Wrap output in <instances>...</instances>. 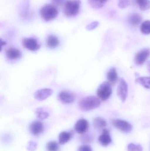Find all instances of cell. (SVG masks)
<instances>
[{
	"mask_svg": "<svg viewBox=\"0 0 150 151\" xmlns=\"http://www.w3.org/2000/svg\"><path fill=\"white\" fill-rule=\"evenodd\" d=\"M100 105L99 98L95 96H89L79 101L78 107L82 111H88L97 108Z\"/></svg>",
	"mask_w": 150,
	"mask_h": 151,
	"instance_id": "cell-1",
	"label": "cell"
},
{
	"mask_svg": "<svg viewBox=\"0 0 150 151\" xmlns=\"http://www.w3.org/2000/svg\"><path fill=\"white\" fill-rule=\"evenodd\" d=\"M80 0H67L63 7L64 15L68 17L77 16L80 10Z\"/></svg>",
	"mask_w": 150,
	"mask_h": 151,
	"instance_id": "cell-2",
	"label": "cell"
},
{
	"mask_svg": "<svg viewBox=\"0 0 150 151\" xmlns=\"http://www.w3.org/2000/svg\"><path fill=\"white\" fill-rule=\"evenodd\" d=\"M40 13L43 19L46 21H49L57 17L59 11L55 5L48 4L44 5L41 9Z\"/></svg>",
	"mask_w": 150,
	"mask_h": 151,
	"instance_id": "cell-3",
	"label": "cell"
},
{
	"mask_svg": "<svg viewBox=\"0 0 150 151\" xmlns=\"http://www.w3.org/2000/svg\"><path fill=\"white\" fill-rule=\"evenodd\" d=\"M112 92L111 83L109 82L105 81L99 86L97 90V95L100 99L105 101L111 97Z\"/></svg>",
	"mask_w": 150,
	"mask_h": 151,
	"instance_id": "cell-4",
	"label": "cell"
},
{
	"mask_svg": "<svg viewBox=\"0 0 150 151\" xmlns=\"http://www.w3.org/2000/svg\"><path fill=\"white\" fill-rule=\"evenodd\" d=\"M114 127L118 130L124 133H129L133 130V126L129 122L121 119L113 121Z\"/></svg>",
	"mask_w": 150,
	"mask_h": 151,
	"instance_id": "cell-5",
	"label": "cell"
},
{
	"mask_svg": "<svg viewBox=\"0 0 150 151\" xmlns=\"http://www.w3.org/2000/svg\"><path fill=\"white\" fill-rule=\"evenodd\" d=\"M150 56V49H143L136 53L135 57V63L138 66L143 65Z\"/></svg>",
	"mask_w": 150,
	"mask_h": 151,
	"instance_id": "cell-6",
	"label": "cell"
},
{
	"mask_svg": "<svg viewBox=\"0 0 150 151\" xmlns=\"http://www.w3.org/2000/svg\"><path fill=\"white\" fill-rule=\"evenodd\" d=\"M128 86L127 82L123 79H121L117 88V95L122 102H125L128 96Z\"/></svg>",
	"mask_w": 150,
	"mask_h": 151,
	"instance_id": "cell-7",
	"label": "cell"
},
{
	"mask_svg": "<svg viewBox=\"0 0 150 151\" xmlns=\"http://www.w3.org/2000/svg\"><path fill=\"white\" fill-rule=\"evenodd\" d=\"M22 44L25 48L32 51H37L40 48V45L34 38H24L22 40Z\"/></svg>",
	"mask_w": 150,
	"mask_h": 151,
	"instance_id": "cell-8",
	"label": "cell"
},
{
	"mask_svg": "<svg viewBox=\"0 0 150 151\" xmlns=\"http://www.w3.org/2000/svg\"><path fill=\"white\" fill-rule=\"evenodd\" d=\"M53 90L51 88H43L37 91L34 94V97L36 100L41 101L45 100L53 94Z\"/></svg>",
	"mask_w": 150,
	"mask_h": 151,
	"instance_id": "cell-9",
	"label": "cell"
},
{
	"mask_svg": "<svg viewBox=\"0 0 150 151\" xmlns=\"http://www.w3.org/2000/svg\"><path fill=\"white\" fill-rule=\"evenodd\" d=\"M30 132L34 136H38L44 130V124L39 121H35L31 123L29 127Z\"/></svg>",
	"mask_w": 150,
	"mask_h": 151,
	"instance_id": "cell-10",
	"label": "cell"
},
{
	"mask_svg": "<svg viewBox=\"0 0 150 151\" xmlns=\"http://www.w3.org/2000/svg\"><path fill=\"white\" fill-rule=\"evenodd\" d=\"M98 141L102 146L106 147L112 143V139L109 130L106 129H103L102 134L99 137Z\"/></svg>",
	"mask_w": 150,
	"mask_h": 151,
	"instance_id": "cell-11",
	"label": "cell"
},
{
	"mask_svg": "<svg viewBox=\"0 0 150 151\" xmlns=\"http://www.w3.org/2000/svg\"><path fill=\"white\" fill-rule=\"evenodd\" d=\"M58 98L61 102L65 104H72L75 101V97L72 93L62 91L59 93Z\"/></svg>",
	"mask_w": 150,
	"mask_h": 151,
	"instance_id": "cell-12",
	"label": "cell"
},
{
	"mask_svg": "<svg viewBox=\"0 0 150 151\" xmlns=\"http://www.w3.org/2000/svg\"><path fill=\"white\" fill-rule=\"evenodd\" d=\"M89 127L88 122L85 119H82L77 122L75 125V128L78 134H84L87 131Z\"/></svg>",
	"mask_w": 150,
	"mask_h": 151,
	"instance_id": "cell-13",
	"label": "cell"
},
{
	"mask_svg": "<svg viewBox=\"0 0 150 151\" xmlns=\"http://www.w3.org/2000/svg\"><path fill=\"white\" fill-rule=\"evenodd\" d=\"M6 56L8 59L11 60L20 59L22 57V53L19 50L15 48H10L6 52Z\"/></svg>",
	"mask_w": 150,
	"mask_h": 151,
	"instance_id": "cell-14",
	"label": "cell"
},
{
	"mask_svg": "<svg viewBox=\"0 0 150 151\" xmlns=\"http://www.w3.org/2000/svg\"><path fill=\"white\" fill-rule=\"evenodd\" d=\"M107 80L110 83L115 84L118 79V73L115 68H112L108 70L107 75Z\"/></svg>",
	"mask_w": 150,
	"mask_h": 151,
	"instance_id": "cell-15",
	"label": "cell"
},
{
	"mask_svg": "<svg viewBox=\"0 0 150 151\" xmlns=\"http://www.w3.org/2000/svg\"><path fill=\"white\" fill-rule=\"evenodd\" d=\"M93 124L94 127L99 130H103L105 129L107 126V122L105 120L100 117L95 118L93 120Z\"/></svg>",
	"mask_w": 150,
	"mask_h": 151,
	"instance_id": "cell-16",
	"label": "cell"
},
{
	"mask_svg": "<svg viewBox=\"0 0 150 151\" xmlns=\"http://www.w3.org/2000/svg\"><path fill=\"white\" fill-rule=\"evenodd\" d=\"M129 22L133 25H138L142 21L141 16L139 13H133L129 16Z\"/></svg>",
	"mask_w": 150,
	"mask_h": 151,
	"instance_id": "cell-17",
	"label": "cell"
},
{
	"mask_svg": "<svg viewBox=\"0 0 150 151\" xmlns=\"http://www.w3.org/2000/svg\"><path fill=\"white\" fill-rule=\"evenodd\" d=\"M72 134L70 132H61L59 135V142L60 145H64L67 143L71 139L72 136Z\"/></svg>",
	"mask_w": 150,
	"mask_h": 151,
	"instance_id": "cell-18",
	"label": "cell"
},
{
	"mask_svg": "<svg viewBox=\"0 0 150 151\" xmlns=\"http://www.w3.org/2000/svg\"><path fill=\"white\" fill-rule=\"evenodd\" d=\"M47 46L51 49L57 47L59 44V40L57 37L53 35H50L48 37L47 40Z\"/></svg>",
	"mask_w": 150,
	"mask_h": 151,
	"instance_id": "cell-19",
	"label": "cell"
},
{
	"mask_svg": "<svg viewBox=\"0 0 150 151\" xmlns=\"http://www.w3.org/2000/svg\"><path fill=\"white\" fill-rule=\"evenodd\" d=\"M136 82L146 88L150 89V77H138L136 79Z\"/></svg>",
	"mask_w": 150,
	"mask_h": 151,
	"instance_id": "cell-20",
	"label": "cell"
},
{
	"mask_svg": "<svg viewBox=\"0 0 150 151\" xmlns=\"http://www.w3.org/2000/svg\"><path fill=\"white\" fill-rule=\"evenodd\" d=\"M108 0H88L89 4L94 9H100L103 7Z\"/></svg>",
	"mask_w": 150,
	"mask_h": 151,
	"instance_id": "cell-21",
	"label": "cell"
},
{
	"mask_svg": "<svg viewBox=\"0 0 150 151\" xmlns=\"http://www.w3.org/2000/svg\"><path fill=\"white\" fill-rule=\"evenodd\" d=\"M141 10L145 11L150 9V0H134Z\"/></svg>",
	"mask_w": 150,
	"mask_h": 151,
	"instance_id": "cell-22",
	"label": "cell"
},
{
	"mask_svg": "<svg viewBox=\"0 0 150 151\" xmlns=\"http://www.w3.org/2000/svg\"><path fill=\"white\" fill-rule=\"evenodd\" d=\"M36 115L37 118L41 120H44L49 117V114L47 112L45 111L42 108H38L36 109Z\"/></svg>",
	"mask_w": 150,
	"mask_h": 151,
	"instance_id": "cell-23",
	"label": "cell"
},
{
	"mask_svg": "<svg viewBox=\"0 0 150 151\" xmlns=\"http://www.w3.org/2000/svg\"><path fill=\"white\" fill-rule=\"evenodd\" d=\"M141 32L144 35L150 34V20H146L142 24L141 27Z\"/></svg>",
	"mask_w": 150,
	"mask_h": 151,
	"instance_id": "cell-24",
	"label": "cell"
},
{
	"mask_svg": "<svg viewBox=\"0 0 150 151\" xmlns=\"http://www.w3.org/2000/svg\"><path fill=\"white\" fill-rule=\"evenodd\" d=\"M47 149L48 151H58L59 146L58 144L54 141L48 142L47 144Z\"/></svg>",
	"mask_w": 150,
	"mask_h": 151,
	"instance_id": "cell-25",
	"label": "cell"
},
{
	"mask_svg": "<svg viewBox=\"0 0 150 151\" xmlns=\"http://www.w3.org/2000/svg\"><path fill=\"white\" fill-rule=\"evenodd\" d=\"M128 151H143V147L141 145L130 143L128 145Z\"/></svg>",
	"mask_w": 150,
	"mask_h": 151,
	"instance_id": "cell-26",
	"label": "cell"
},
{
	"mask_svg": "<svg viewBox=\"0 0 150 151\" xmlns=\"http://www.w3.org/2000/svg\"><path fill=\"white\" fill-rule=\"evenodd\" d=\"M130 4L129 0H119L118 7L120 9H123L128 7Z\"/></svg>",
	"mask_w": 150,
	"mask_h": 151,
	"instance_id": "cell-27",
	"label": "cell"
},
{
	"mask_svg": "<svg viewBox=\"0 0 150 151\" xmlns=\"http://www.w3.org/2000/svg\"><path fill=\"white\" fill-rule=\"evenodd\" d=\"M99 24V23L98 21H94L88 25L86 27V29L88 31H91L97 27Z\"/></svg>",
	"mask_w": 150,
	"mask_h": 151,
	"instance_id": "cell-28",
	"label": "cell"
},
{
	"mask_svg": "<svg viewBox=\"0 0 150 151\" xmlns=\"http://www.w3.org/2000/svg\"><path fill=\"white\" fill-rule=\"evenodd\" d=\"M37 144L33 142H30L27 145V150L29 151H35L37 149Z\"/></svg>",
	"mask_w": 150,
	"mask_h": 151,
	"instance_id": "cell-29",
	"label": "cell"
},
{
	"mask_svg": "<svg viewBox=\"0 0 150 151\" xmlns=\"http://www.w3.org/2000/svg\"><path fill=\"white\" fill-rule=\"evenodd\" d=\"M53 4L57 6H62L64 5L66 2V0H51Z\"/></svg>",
	"mask_w": 150,
	"mask_h": 151,
	"instance_id": "cell-30",
	"label": "cell"
},
{
	"mask_svg": "<svg viewBox=\"0 0 150 151\" xmlns=\"http://www.w3.org/2000/svg\"><path fill=\"white\" fill-rule=\"evenodd\" d=\"M78 151H92V149L89 145H83L79 147Z\"/></svg>",
	"mask_w": 150,
	"mask_h": 151,
	"instance_id": "cell-31",
	"label": "cell"
},
{
	"mask_svg": "<svg viewBox=\"0 0 150 151\" xmlns=\"http://www.w3.org/2000/svg\"><path fill=\"white\" fill-rule=\"evenodd\" d=\"M1 47H2L3 46H4V45H6V43L4 41H2V40H1Z\"/></svg>",
	"mask_w": 150,
	"mask_h": 151,
	"instance_id": "cell-32",
	"label": "cell"
},
{
	"mask_svg": "<svg viewBox=\"0 0 150 151\" xmlns=\"http://www.w3.org/2000/svg\"><path fill=\"white\" fill-rule=\"evenodd\" d=\"M147 66H148V70L150 72V61L148 62V63H147Z\"/></svg>",
	"mask_w": 150,
	"mask_h": 151,
	"instance_id": "cell-33",
	"label": "cell"
}]
</instances>
